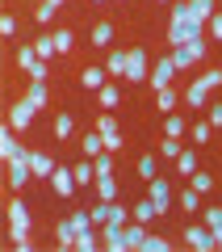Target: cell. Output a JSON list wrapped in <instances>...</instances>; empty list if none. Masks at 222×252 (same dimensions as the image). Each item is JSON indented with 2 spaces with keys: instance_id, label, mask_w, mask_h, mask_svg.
Here are the masks:
<instances>
[{
  "instance_id": "6da1fadb",
  "label": "cell",
  "mask_w": 222,
  "mask_h": 252,
  "mask_svg": "<svg viewBox=\"0 0 222 252\" xmlns=\"http://www.w3.org/2000/svg\"><path fill=\"white\" fill-rule=\"evenodd\" d=\"M126 80H151V63H147V51L142 46H134V51H126Z\"/></svg>"
},
{
  "instance_id": "7a4b0ae2",
  "label": "cell",
  "mask_w": 222,
  "mask_h": 252,
  "mask_svg": "<svg viewBox=\"0 0 222 252\" xmlns=\"http://www.w3.org/2000/svg\"><path fill=\"white\" fill-rule=\"evenodd\" d=\"M197 38H201L197 21H172L168 26V46H185V42H197Z\"/></svg>"
},
{
  "instance_id": "3957f363",
  "label": "cell",
  "mask_w": 222,
  "mask_h": 252,
  "mask_svg": "<svg viewBox=\"0 0 222 252\" xmlns=\"http://www.w3.org/2000/svg\"><path fill=\"white\" fill-rule=\"evenodd\" d=\"M147 198L155 202V215H168V206H172V189H168V181H164V177H151V181H147Z\"/></svg>"
},
{
  "instance_id": "277c9868",
  "label": "cell",
  "mask_w": 222,
  "mask_h": 252,
  "mask_svg": "<svg viewBox=\"0 0 222 252\" xmlns=\"http://www.w3.org/2000/svg\"><path fill=\"white\" fill-rule=\"evenodd\" d=\"M176 72H180V67L172 63V55H164L160 63H151V80H147V84L160 93V89H168V84H172V76H176Z\"/></svg>"
},
{
  "instance_id": "5b68a950",
  "label": "cell",
  "mask_w": 222,
  "mask_h": 252,
  "mask_svg": "<svg viewBox=\"0 0 222 252\" xmlns=\"http://www.w3.org/2000/svg\"><path fill=\"white\" fill-rule=\"evenodd\" d=\"M185 244H189V248H197V252H210V248H218V235L201 223V227H189V231H185Z\"/></svg>"
},
{
  "instance_id": "8992f818",
  "label": "cell",
  "mask_w": 222,
  "mask_h": 252,
  "mask_svg": "<svg viewBox=\"0 0 222 252\" xmlns=\"http://www.w3.org/2000/svg\"><path fill=\"white\" fill-rule=\"evenodd\" d=\"M101 240H105L109 252H130L126 248V223H105L101 227Z\"/></svg>"
},
{
  "instance_id": "52a82bcc",
  "label": "cell",
  "mask_w": 222,
  "mask_h": 252,
  "mask_svg": "<svg viewBox=\"0 0 222 252\" xmlns=\"http://www.w3.org/2000/svg\"><path fill=\"white\" fill-rule=\"evenodd\" d=\"M29 122H34V109H29V101H13V109H9V126L17 130V135H26Z\"/></svg>"
},
{
  "instance_id": "ba28073f",
  "label": "cell",
  "mask_w": 222,
  "mask_h": 252,
  "mask_svg": "<svg viewBox=\"0 0 222 252\" xmlns=\"http://www.w3.org/2000/svg\"><path fill=\"white\" fill-rule=\"evenodd\" d=\"M76 185H80V181H76V172L59 164V168H55V177H51V189L59 193V198H71V193H76Z\"/></svg>"
},
{
  "instance_id": "9c48e42d",
  "label": "cell",
  "mask_w": 222,
  "mask_h": 252,
  "mask_svg": "<svg viewBox=\"0 0 222 252\" xmlns=\"http://www.w3.org/2000/svg\"><path fill=\"white\" fill-rule=\"evenodd\" d=\"M13 135H17L13 126H0V156H4V164H9V160H21V156H29V152H21V147H17V139H13Z\"/></svg>"
},
{
  "instance_id": "30bf717a",
  "label": "cell",
  "mask_w": 222,
  "mask_h": 252,
  "mask_svg": "<svg viewBox=\"0 0 222 252\" xmlns=\"http://www.w3.org/2000/svg\"><path fill=\"white\" fill-rule=\"evenodd\" d=\"M29 168H34V177L51 181V177H55V168H59V164H55V160H51V156H46V152H29Z\"/></svg>"
},
{
  "instance_id": "8fae6325",
  "label": "cell",
  "mask_w": 222,
  "mask_h": 252,
  "mask_svg": "<svg viewBox=\"0 0 222 252\" xmlns=\"http://www.w3.org/2000/svg\"><path fill=\"white\" fill-rule=\"evenodd\" d=\"M185 105H193V109H205V105H210V89H205L201 80H193V84L185 89Z\"/></svg>"
},
{
  "instance_id": "7c38bea8",
  "label": "cell",
  "mask_w": 222,
  "mask_h": 252,
  "mask_svg": "<svg viewBox=\"0 0 222 252\" xmlns=\"http://www.w3.org/2000/svg\"><path fill=\"white\" fill-rule=\"evenodd\" d=\"M142 240H147V227H142L139 219H130V223H126V248H130V252H142Z\"/></svg>"
},
{
  "instance_id": "4fadbf2b",
  "label": "cell",
  "mask_w": 222,
  "mask_h": 252,
  "mask_svg": "<svg viewBox=\"0 0 222 252\" xmlns=\"http://www.w3.org/2000/svg\"><path fill=\"white\" fill-rule=\"evenodd\" d=\"M26 101H29V109H46V101H51V93H46V80H34L29 84V93H26Z\"/></svg>"
},
{
  "instance_id": "5bb4252c",
  "label": "cell",
  "mask_w": 222,
  "mask_h": 252,
  "mask_svg": "<svg viewBox=\"0 0 222 252\" xmlns=\"http://www.w3.org/2000/svg\"><path fill=\"white\" fill-rule=\"evenodd\" d=\"M189 13H193L197 26H210V17H214L218 9H214V0H189Z\"/></svg>"
},
{
  "instance_id": "9a60e30c",
  "label": "cell",
  "mask_w": 222,
  "mask_h": 252,
  "mask_svg": "<svg viewBox=\"0 0 222 252\" xmlns=\"http://www.w3.org/2000/svg\"><path fill=\"white\" fill-rule=\"evenodd\" d=\"M80 84H84V89H105V84H109V72H105V67H84V72H80Z\"/></svg>"
},
{
  "instance_id": "2e32d148",
  "label": "cell",
  "mask_w": 222,
  "mask_h": 252,
  "mask_svg": "<svg viewBox=\"0 0 222 252\" xmlns=\"http://www.w3.org/2000/svg\"><path fill=\"white\" fill-rule=\"evenodd\" d=\"M155 105H160L164 114H172L176 105H185V97H180V93H176V89L168 84V89H160V93H155Z\"/></svg>"
},
{
  "instance_id": "e0dca14e",
  "label": "cell",
  "mask_w": 222,
  "mask_h": 252,
  "mask_svg": "<svg viewBox=\"0 0 222 252\" xmlns=\"http://www.w3.org/2000/svg\"><path fill=\"white\" fill-rule=\"evenodd\" d=\"M51 130H55V139H59V143H67V139L76 135V122H71V114H59V118H55V126H51Z\"/></svg>"
},
{
  "instance_id": "ac0fdd59",
  "label": "cell",
  "mask_w": 222,
  "mask_h": 252,
  "mask_svg": "<svg viewBox=\"0 0 222 252\" xmlns=\"http://www.w3.org/2000/svg\"><path fill=\"white\" fill-rule=\"evenodd\" d=\"M172 63H176V67H193V63H197L193 42H185V46H172Z\"/></svg>"
},
{
  "instance_id": "d6986e66",
  "label": "cell",
  "mask_w": 222,
  "mask_h": 252,
  "mask_svg": "<svg viewBox=\"0 0 222 252\" xmlns=\"http://www.w3.org/2000/svg\"><path fill=\"white\" fill-rule=\"evenodd\" d=\"M80 147H84V156H88V160H97V156L105 152V139H101V130H97V135H84Z\"/></svg>"
},
{
  "instance_id": "ffe728a7",
  "label": "cell",
  "mask_w": 222,
  "mask_h": 252,
  "mask_svg": "<svg viewBox=\"0 0 222 252\" xmlns=\"http://www.w3.org/2000/svg\"><path fill=\"white\" fill-rule=\"evenodd\" d=\"M71 172H76V181H80V185L97 181V164H92V160H80V164H71Z\"/></svg>"
},
{
  "instance_id": "44dd1931",
  "label": "cell",
  "mask_w": 222,
  "mask_h": 252,
  "mask_svg": "<svg viewBox=\"0 0 222 252\" xmlns=\"http://www.w3.org/2000/svg\"><path fill=\"white\" fill-rule=\"evenodd\" d=\"M55 235H59V248H76V227H71V219H63L55 227Z\"/></svg>"
},
{
  "instance_id": "7402d4cb",
  "label": "cell",
  "mask_w": 222,
  "mask_h": 252,
  "mask_svg": "<svg viewBox=\"0 0 222 252\" xmlns=\"http://www.w3.org/2000/svg\"><path fill=\"white\" fill-rule=\"evenodd\" d=\"M97 193L105 202H113L117 198V181H113V172H105V177H97Z\"/></svg>"
},
{
  "instance_id": "603a6c76",
  "label": "cell",
  "mask_w": 222,
  "mask_h": 252,
  "mask_svg": "<svg viewBox=\"0 0 222 252\" xmlns=\"http://www.w3.org/2000/svg\"><path fill=\"white\" fill-rule=\"evenodd\" d=\"M101 244H105V240L97 235V227H92V231H84V235H76V248H80V252H97Z\"/></svg>"
},
{
  "instance_id": "cb8c5ba5",
  "label": "cell",
  "mask_w": 222,
  "mask_h": 252,
  "mask_svg": "<svg viewBox=\"0 0 222 252\" xmlns=\"http://www.w3.org/2000/svg\"><path fill=\"white\" fill-rule=\"evenodd\" d=\"M92 46H109V42H113V26H109V21H101V26H92Z\"/></svg>"
},
{
  "instance_id": "d4e9b609",
  "label": "cell",
  "mask_w": 222,
  "mask_h": 252,
  "mask_svg": "<svg viewBox=\"0 0 222 252\" xmlns=\"http://www.w3.org/2000/svg\"><path fill=\"white\" fill-rule=\"evenodd\" d=\"M34 51H38V59H51L59 46H55V34H38L34 38Z\"/></svg>"
},
{
  "instance_id": "484cf974",
  "label": "cell",
  "mask_w": 222,
  "mask_h": 252,
  "mask_svg": "<svg viewBox=\"0 0 222 252\" xmlns=\"http://www.w3.org/2000/svg\"><path fill=\"white\" fill-rule=\"evenodd\" d=\"M38 63H46V59H38V51H34V46H21V51H17V67H26V72H34Z\"/></svg>"
},
{
  "instance_id": "4316f807",
  "label": "cell",
  "mask_w": 222,
  "mask_h": 252,
  "mask_svg": "<svg viewBox=\"0 0 222 252\" xmlns=\"http://www.w3.org/2000/svg\"><path fill=\"white\" fill-rule=\"evenodd\" d=\"M105 72H109V76H126V51H109Z\"/></svg>"
},
{
  "instance_id": "83f0119b",
  "label": "cell",
  "mask_w": 222,
  "mask_h": 252,
  "mask_svg": "<svg viewBox=\"0 0 222 252\" xmlns=\"http://www.w3.org/2000/svg\"><path fill=\"white\" fill-rule=\"evenodd\" d=\"M101 93V109H117V101H122V93H117V84H105V89H97Z\"/></svg>"
},
{
  "instance_id": "f1b7e54d",
  "label": "cell",
  "mask_w": 222,
  "mask_h": 252,
  "mask_svg": "<svg viewBox=\"0 0 222 252\" xmlns=\"http://www.w3.org/2000/svg\"><path fill=\"white\" fill-rule=\"evenodd\" d=\"M180 152H185V147H180V139H168V135H164V143H160V156H164V160L176 164V160H180Z\"/></svg>"
},
{
  "instance_id": "f546056e",
  "label": "cell",
  "mask_w": 222,
  "mask_h": 252,
  "mask_svg": "<svg viewBox=\"0 0 222 252\" xmlns=\"http://www.w3.org/2000/svg\"><path fill=\"white\" fill-rule=\"evenodd\" d=\"M197 80H201L210 93H214V89H222V67H205V72L197 76Z\"/></svg>"
},
{
  "instance_id": "4dcf8cb0",
  "label": "cell",
  "mask_w": 222,
  "mask_h": 252,
  "mask_svg": "<svg viewBox=\"0 0 222 252\" xmlns=\"http://www.w3.org/2000/svg\"><path fill=\"white\" fill-rule=\"evenodd\" d=\"M201 223L210 227L214 235H222V210H218V206H210V210H205V215H201Z\"/></svg>"
},
{
  "instance_id": "1f68e13d",
  "label": "cell",
  "mask_w": 222,
  "mask_h": 252,
  "mask_svg": "<svg viewBox=\"0 0 222 252\" xmlns=\"http://www.w3.org/2000/svg\"><path fill=\"white\" fill-rule=\"evenodd\" d=\"M189 135H193V143H210V139H214V126H210V118H205V122H197L193 130H189Z\"/></svg>"
},
{
  "instance_id": "d6a6232c",
  "label": "cell",
  "mask_w": 222,
  "mask_h": 252,
  "mask_svg": "<svg viewBox=\"0 0 222 252\" xmlns=\"http://www.w3.org/2000/svg\"><path fill=\"white\" fill-rule=\"evenodd\" d=\"M139 177H142V181L160 177V164H155V156H142V160H139Z\"/></svg>"
},
{
  "instance_id": "836d02e7",
  "label": "cell",
  "mask_w": 222,
  "mask_h": 252,
  "mask_svg": "<svg viewBox=\"0 0 222 252\" xmlns=\"http://www.w3.org/2000/svg\"><path fill=\"white\" fill-rule=\"evenodd\" d=\"M134 219H139V223H151L155 219V202L147 198V202H134Z\"/></svg>"
},
{
  "instance_id": "e575fe53",
  "label": "cell",
  "mask_w": 222,
  "mask_h": 252,
  "mask_svg": "<svg viewBox=\"0 0 222 252\" xmlns=\"http://www.w3.org/2000/svg\"><path fill=\"white\" fill-rule=\"evenodd\" d=\"M176 202H180V206H185V210H201V193H197L193 185H189V189H185V193H180Z\"/></svg>"
},
{
  "instance_id": "d590c367",
  "label": "cell",
  "mask_w": 222,
  "mask_h": 252,
  "mask_svg": "<svg viewBox=\"0 0 222 252\" xmlns=\"http://www.w3.org/2000/svg\"><path fill=\"white\" fill-rule=\"evenodd\" d=\"M189 185H193L197 193H210V189H214V177H210V172H193V177H189Z\"/></svg>"
},
{
  "instance_id": "8d00e7d4",
  "label": "cell",
  "mask_w": 222,
  "mask_h": 252,
  "mask_svg": "<svg viewBox=\"0 0 222 252\" xmlns=\"http://www.w3.org/2000/svg\"><path fill=\"white\" fill-rule=\"evenodd\" d=\"M176 172H180V177H193V172H197V160H193V152H180V160H176Z\"/></svg>"
},
{
  "instance_id": "74e56055",
  "label": "cell",
  "mask_w": 222,
  "mask_h": 252,
  "mask_svg": "<svg viewBox=\"0 0 222 252\" xmlns=\"http://www.w3.org/2000/svg\"><path fill=\"white\" fill-rule=\"evenodd\" d=\"M164 135H168V139H180V135H185V122H180L176 114H168V122H164Z\"/></svg>"
},
{
  "instance_id": "f35d334b",
  "label": "cell",
  "mask_w": 222,
  "mask_h": 252,
  "mask_svg": "<svg viewBox=\"0 0 222 252\" xmlns=\"http://www.w3.org/2000/svg\"><path fill=\"white\" fill-rule=\"evenodd\" d=\"M142 252H168V240H164V235H151V231H147V240H142Z\"/></svg>"
},
{
  "instance_id": "ab89813d",
  "label": "cell",
  "mask_w": 222,
  "mask_h": 252,
  "mask_svg": "<svg viewBox=\"0 0 222 252\" xmlns=\"http://www.w3.org/2000/svg\"><path fill=\"white\" fill-rule=\"evenodd\" d=\"M51 17H55V4H46V0H38V4H34V21H38V26H46Z\"/></svg>"
},
{
  "instance_id": "60d3db41",
  "label": "cell",
  "mask_w": 222,
  "mask_h": 252,
  "mask_svg": "<svg viewBox=\"0 0 222 252\" xmlns=\"http://www.w3.org/2000/svg\"><path fill=\"white\" fill-rule=\"evenodd\" d=\"M55 46H59V51L67 55L71 46H76V38H71V30H55Z\"/></svg>"
},
{
  "instance_id": "b9f144b4",
  "label": "cell",
  "mask_w": 222,
  "mask_h": 252,
  "mask_svg": "<svg viewBox=\"0 0 222 252\" xmlns=\"http://www.w3.org/2000/svg\"><path fill=\"white\" fill-rule=\"evenodd\" d=\"M205 114H210V126L218 130V126H222V101H210V105H205Z\"/></svg>"
},
{
  "instance_id": "7bdbcfd3",
  "label": "cell",
  "mask_w": 222,
  "mask_h": 252,
  "mask_svg": "<svg viewBox=\"0 0 222 252\" xmlns=\"http://www.w3.org/2000/svg\"><path fill=\"white\" fill-rule=\"evenodd\" d=\"M97 130H101V135H117V122H113V118H109V109H105V114H101Z\"/></svg>"
},
{
  "instance_id": "ee69618b",
  "label": "cell",
  "mask_w": 222,
  "mask_h": 252,
  "mask_svg": "<svg viewBox=\"0 0 222 252\" xmlns=\"http://www.w3.org/2000/svg\"><path fill=\"white\" fill-rule=\"evenodd\" d=\"M172 21H193V13H189V4H172Z\"/></svg>"
},
{
  "instance_id": "f6af8a7d",
  "label": "cell",
  "mask_w": 222,
  "mask_h": 252,
  "mask_svg": "<svg viewBox=\"0 0 222 252\" xmlns=\"http://www.w3.org/2000/svg\"><path fill=\"white\" fill-rule=\"evenodd\" d=\"M0 34H4V38H9V34H17V21H13L9 13H4V17H0Z\"/></svg>"
},
{
  "instance_id": "bcb514c9",
  "label": "cell",
  "mask_w": 222,
  "mask_h": 252,
  "mask_svg": "<svg viewBox=\"0 0 222 252\" xmlns=\"http://www.w3.org/2000/svg\"><path fill=\"white\" fill-rule=\"evenodd\" d=\"M210 34L222 42V13H214V17H210Z\"/></svg>"
},
{
  "instance_id": "7dc6e473",
  "label": "cell",
  "mask_w": 222,
  "mask_h": 252,
  "mask_svg": "<svg viewBox=\"0 0 222 252\" xmlns=\"http://www.w3.org/2000/svg\"><path fill=\"white\" fill-rule=\"evenodd\" d=\"M105 139V152H117V147H122V135H101Z\"/></svg>"
},
{
  "instance_id": "c3c4849f",
  "label": "cell",
  "mask_w": 222,
  "mask_h": 252,
  "mask_svg": "<svg viewBox=\"0 0 222 252\" xmlns=\"http://www.w3.org/2000/svg\"><path fill=\"white\" fill-rule=\"evenodd\" d=\"M46 4H55V9H63V4H67V0H46Z\"/></svg>"
},
{
  "instance_id": "681fc988",
  "label": "cell",
  "mask_w": 222,
  "mask_h": 252,
  "mask_svg": "<svg viewBox=\"0 0 222 252\" xmlns=\"http://www.w3.org/2000/svg\"><path fill=\"white\" fill-rule=\"evenodd\" d=\"M218 248H222V235H218Z\"/></svg>"
},
{
  "instance_id": "f907efd6",
  "label": "cell",
  "mask_w": 222,
  "mask_h": 252,
  "mask_svg": "<svg viewBox=\"0 0 222 252\" xmlns=\"http://www.w3.org/2000/svg\"><path fill=\"white\" fill-rule=\"evenodd\" d=\"M97 4H105V0H97Z\"/></svg>"
},
{
  "instance_id": "816d5d0a",
  "label": "cell",
  "mask_w": 222,
  "mask_h": 252,
  "mask_svg": "<svg viewBox=\"0 0 222 252\" xmlns=\"http://www.w3.org/2000/svg\"><path fill=\"white\" fill-rule=\"evenodd\" d=\"M164 4H168V0H164Z\"/></svg>"
}]
</instances>
